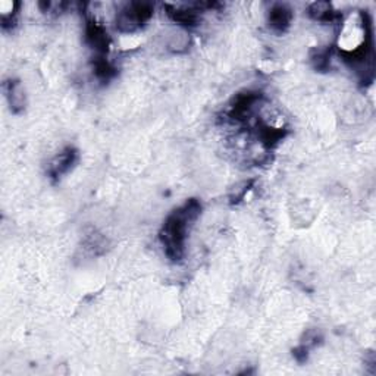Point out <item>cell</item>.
Instances as JSON below:
<instances>
[{
    "label": "cell",
    "mask_w": 376,
    "mask_h": 376,
    "mask_svg": "<svg viewBox=\"0 0 376 376\" xmlns=\"http://www.w3.org/2000/svg\"><path fill=\"white\" fill-rule=\"evenodd\" d=\"M200 5L193 6H174V5H165L167 9V15L180 24L182 27H194L197 25L198 19H200Z\"/></svg>",
    "instance_id": "obj_6"
},
{
    "label": "cell",
    "mask_w": 376,
    "mask_h": 376,
    "mask_svg": "<svg viewBox=\"0 0 376 376\" xmlns=\"http://www.w3.org/2000/svg\"><path fill=\"white\" fill-rule=\"evenodd\" d=\"M269 25L276 32H285L293 21V10L285 3H275L269 10Z\"/></svg>",
    "instance_id": "obj_7"
},
{
    "label": "cell",
    "mask_w": 376,
    "mask_h": 376,
    "mask_svg": "<svg viewBox=\"0 0 376 376\" xmlns=\"http://www.w3.org/2000/svg\"><path fill=\"white\" fill-rule=\"evenodd\" d=\"M263 94L260 92L246 90L238 93L229 103L228 118L237 124H246L254 116L259 105L262 103Z\"/></svg>",
    "instance_id": "obj_3"
},
{
    "label": "cell",
    "mask_w": 376,
    "mask_h": 376,
    "mask_svg": "<svg viewBox=\"0 0 376 376\" xmlns=\"http://www.w3.org/2000/svg\"><path fill=\"white\" fill-rule=\"evenodd\" d=\"M154 6L147 2H132L125 5L116 15V28L125 34L145 27L153 17Z\"/></svg>",
    "instance_id": "obj_2"
},
{
    "label": "cell",
    "mask_w": 376,
    "mask_h": 376,
    "mask_svg": "<svg viewBox=\"0 0 376 376\" xmlns=\"http://www.w3.org/2000/svg\"><path fill=\"white\" fill-rule=\"evenodd\" d=\"M93 71L94 75L102 83H107L116 75V68L107 61L106 56H96L93 61Z\"/></svg>",
    "instance_id": "obj_10"
},
{
    "label": "cell",
    "mask_w": 376,
    "mask_h": 376,
    "mask_svg": "<svg viewBox=\"0 0 376 376\" xmlns=\"http://www.w3.org/2000/svg\"><path fill=\"white\" fill-rule=\"evenodd\" d=\"M76 160H79V150L74 147L63 149L49 163V169H48L49 176L53 181L61 180L62 176H65L75 167Z\"/></svg>",
    "instance_id": "obj_5"
},
{
    "label": "cell",
    "mask_w": 376,
    "mask_h": 376,
    "mask_svg": "<svg viewBox=\"0 0 376 376\" xmlns=\"http://www.w3.org/2000/svg\"><path fill=\"white\" fill-rule=\"evenodd\" d=\"M202 213V203L190 198L180 207L174 209L165 219L159 232V240L167 258L172 262H181L185 256V242L188 231Z\"/></svg>",
    "instance_id": "obj_1"
},
{
    "label": "cell",
    "mask_w": 376,
    "mask_h": 376,
    "mask_svg": "<svg viewBox=\"0 0 376 376\" xmlns=\"http://www.w3.org/2000/svg\"><path fill=\"white\" fill-rule=\"evenodd\" d=\"M309 15L315 21L325 22V24H335V22L342 21V15L333 8L328 2H316L309 8Z\"/></svg>",
    "instance_id": "obj_8"
},
{
    "label": "cell",
    "mask_w": 376,
    "mask_h": 376,
    "mask_svg": "<svg viewBox=\"0 0 376 376\" xmlns=\"http://www.w3.org/2000/svg\"><path fill=\"white\" fill-rule=\"evenodd\" d=\"M18 8H19V3L10 2V0H3V2H0V21H2L3 28H10L15 25Z\"/></svg>",
    "instance_id": "obj_11"
},
{
    "label": "cell",
    "mask_w": 376,
    "mask_h": 376,
    "mask_svg": "<svg viewBox=\"0 0 376 376\" xmlns=\"http://www.w3.org/2000/svg\"><path fill=\"white\" fill-rule=\"evenodd\" d=\"M5 90H6V97L10 105V109H12V112L19 114L21 110L25 107V96L19 81L17 80L8 81L5 84Z\"/></svg>",
    "instance_id": "obj_9"
},
{
    "label": "cell",
    "mask_w": 376,
    "mask_h": 376,
    "mask_svg": "<svg viewBox=\"0 0 376 376\" xmlns=\"http://www.w3.org/2000/svg\"><path fill=\"white\" fill-rule=\"evenodd\" d=\"M329 61H331V50L329 49H317L312 54V62L315 65V68L319 71L328 70Z\"/></svg>",
    "instance_id": "obj_12"
},
{
    "label": "cell",
    "mask_w": 376,
    "mask_h": 376,
    "mask_svg": "<svg viewBox=\"0 0 376 376\" xmlns=\"http://www.w3.org/2000/svg\"><path fill=\"white\" fill-rule=\"evenodd\" d=\"M85 41H87L88 46H90L97 53V56H106V53L109 50L110 39H109L106 28L102 24H98L96 19L87 21Z\"/></svg>",
    "instance_id": "obj_4"
}]
</instances>
